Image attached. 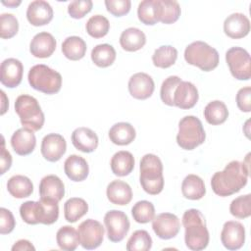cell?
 Returning a JSON list of instances; mask_svg holds the SVG:
<instances>
[{
    "instance_id": "cell-43",
    "label": "cell",
    "mask_w": 251,
    "mask_h": 251,
    "mask_svg": "<svg viewBox=\"0 0 251 251\" xmlns=\"http://www.w3.org/2000/svg\"><path fill=\"white\" fill-rule=\"evenodd\" d=\"M19 30V22L13 14L4 13L0 16V36L9 39L15 36Z\"/></svg>"
},
{
    "instance_id": "cell-49",
    "label": "cell",
    "mask_w": 251,
    "mask_h": 251,
    "mask_svg": "<svg viewBox=\"0 0 251 251\" xmlns=\"http://www.w3.org/2000/svg\"><path fill=\"white\" fill-rule=\"evenodd\" d=\"M12 165V156L10 152L5 148L4 137L2 136V144H1V152H0V174L4 175Z\"/></svg>"
},
{
    "instance_id": "cell-30",
    "label": "cell",
    "mask_w": 251,
    "mask_h": 251,
    "mask_svg": "<svg viewBox=\"0 0 251 251\" xmlns=\"http://www.w3.org/2000/svg\"><path fill=\"white\" fill-rule=\"evenodd\" d=\"M7 190L13 197L22 199L31 195L33 191V184L27 176L16 175L8 179Z\"/></svg>"
},
{
    "instance_id": "cell-36",
    "label": "cell",
    "mask_w": 251,
    "mask_h": 251,
    "mask_svg": "<svg viewBox=\"0 0 251 251\" xmlns=\"http://www.w3.org/2000/svg\"><path fill=\"white\" fill-rule=\"evenodd\" d=\"M116 55V50L112 45L98 44L91 51V60L97 67L107 68L115 62Z\"/></svg>"
},
{
    "instance_id": "cell-45",
    "label": "cell",
    "mask_w": 251,
    "mask_h": 251,
    "mask_svg": "<svg viewBox=\"0 0 251 251\" xmlns=\"http://www.w3.org/2000/svg\"><path fill=\"white\" fill-rule=\"evenodd\" d=\"M91 0H75L69 4L68 13L74 19H81L92 9Z\"/></svg>"
},
{
    "instance_id": "cell-27",
    "label": "cell",
    "mask_w": 251,
    "mask_h": 251,
    "mask_svg": "<svg viewBox=\"0 0 251 251\" xmlns=\"http://www.w3.org/2000/svg\"><path fill=\"white\" fill-rule=\"evenodd\" d=\"M139 21L146 25H154L160 22L161 6L159 0H143L137 8Z\"/></svg>"
},
{
    "instance_id": "cell-22",
    "label": "cell",
    "mask_w": 251,
    "mask_h": 251,
    "mask_svg": "<svg viewBox=\"0 0 251 251\" xmlns=\"http://www.w3.org/2000/svg\"><path fill=\"white\" fill-rule=\"evenodd\" d=\"M40 198L61 201L65 195V185L61 178L55 175H48L39 183Z\"/></svg>"
},
{
    "instance_id": "cell-41",
    "label": "cell",
    "mask_w": 251,
    "mask_h": 251,
    "mask_svg": "<svg viewBox=\"0 0 251 251\" xmlns=\"http://www.w3.org/2000/svg\"><path fill=\"white\" fill-rule=\"evenodd\" d=\"M161 6L160 22L166 25L176 23L181 13L178 2L175 0H159Z\"/></svg>"
},
{
    "instance_id": "cell-48",
    "label": "cell",
    "mask_w": 251,
    "mask_h": 251,
    "mask_svg": "<svg viewBox=\"0 0 251 251\" xmlns=\"http://www.w3.org/2000/svg\"><path fill=\"white\" fill-rule=\"evenodd\" d=\"M236 104L240 111L249 113L251 111V87L240 88L236 94Z\"/></svg>"
},
{
    "instance_id": "cell-24",
    "label": "cell",
    "mask_w": 251,
    "mask_h": 251,
    "mask_svg": "<svg viewBox=\"0 0 251 251\" xmlns=\"http://www.w3.org/2000/svg\"><path fill=\"white\" fill-rule=\"evenodd\" d=\"M66 176L73 181H82L89 174V167L86 160L78 155L69 156L64 163Z\"/></svg>"
},
{
    "instance_id": "cell-23",
    "label": "cell",
    "mask_w": 251,
    "mask_h": 251,
    "mask_svg": "<svg viewBox=\"0 0 251 251\" xmlns=\"http://www.w3.org/2000/svg\"><path fill=\"white\" fill-rule=\"evenodd\" d=\"M98 141L97 134L88 127H77L72 133L73 145L84 153L93 152L98 146Z\"/></svg>"
},
{
    "instance_id": "cell-47",
    "label": "cell",
    "mask_w": 251,
    "mask_h": 251,
    "mask_svg": "<svg viewBox=\"0 0 251 251\" xmlns=\"http://www.w3.org/2000/svg\"><path fill=\"white\" fill-rule=\"evenodd\" d=\"M16 226L15 218L12 212L6 208L0 209V233L8 234L13 231Z\"/></svg>"
},
{
    "instance_id": "cell-32",
    "label": "cell",
    "mask_w": 251,
    "mask_h": 251,
    "mask_svg": "<svg viewBox=\"0 0 251 251\" xmlns=\"http://www.w3.org/2000/svg\"><path fill=\"white\" fill-rule=\"evenodd\" d=\"M86 43L79 36H69L62 43V52L71 61H77L84 57L86 53Z\"/></svg>"
},
{
    "instance_id": "cell-1",
    "label": "cell",
    "mask_w": 251,
    "mask_h": 251,
    "mask_svg": "<svg viewBox=\"0 0 251 251\" xmlns=\"http://www.w3.org/2000/svg\"><path fill=\"white\" fill-rule=\"evenodd\" d=\"M249 162L231 161L222 172H217L211 178V186L215 194L226 197L243 188L248 180Z\"/></svg>"
},
{
    "instance_id": "cell-20",
    "label": "cell",
    "mask_w": 251,
    "mask_h": 251,
    "mask_svg": "<svg viewBox=\"0 0 251 251\" xmlns=\"http://www.w3.org/2000/svg\"><path fill=\"white\" fill-rule=\"evenodd\" d=\"M56 39L46 31L39 32L33 36L29 44V52L36 58H48L56 49Z\"/></svg>"
},
{
    "instance_id": "cell-31",
    "label": "cell",
    "mask_w": 251,
    "mask_h": 251,
    "mask_svg": "<svg viewBox=\"0 0 251 251\" xmlns=\"http://www.w3.org/2000/svg\"><path fill=\"white\" fill-rule=\"evenodd\" d=\"M182 195L190 200H199L206 193V187L203 179L196 175H188L181 183Z\"/></svg>"
},
{
    "instance_id": "cell-37",
    "label": "cell",
    "mask_w": 251,
    "mask_h": 251,
    "mask_svg": "<svg viewBox=\"0 0 251 251\" xmlns=\"http://www.w3.org/2000/svg\"><path fill=\"white\" fill-rule=\"evenodd\" d=\"M177 58V50L171 45H163L157 48L152 55V62L155 67L167 69L172 67Z\"/></svg>"
},
{
    "instance_id": "cell-34",
    "label": "cell",
    "mask_w": 251,
    "mask_h": 251,
    "mask_svg": "<svg viewBox=\"0 0 251 251\" xmlns=\"http://www.w3.org/2000/svg\"><path fill=\"white\" fill-rule=\"evenodd\" d=\"M56 241L58 246L65 251H74L80 244L78 231L72 226L60 227L56 233Z\"/></svg>"
},
{
    "instance_id": "cell-44",
    "label": "cell",
    "mask_w": 251,
    "mask_h": 251,
    "mask_svg": "<svg viewBox=\"0 0 251 251\" xmlns=\"http://www.w3.org/2000/svg\"><path fill=\"white\" fill-rule=\"evenodd\" d=\"M181 81L180 77L177 75H170L168 76L161 85V90H160V96L162 101L168 105V106H174L173 102V97L175 90L178 83Z\"/></svg>"
},
{
    "instance_id": "cell-8",
    "label": "cell",
    "mask_w": 251,
    "mask_h": 251,
    "mask_svg": "<svg viewBox=\"0 0 251 251\" xmlns=\"http://www.w3.org/2000/svg\"><path fill=\"white\" fill-rule=\"evenodd\" d=\"M206 139L201 121L195 116H185L178 123L176 142L184 150H193Z\"/></svg>"
},
{
    "instance_id": "cell-18",
    "label": "cell",
    "mask_w": 251,
    "mask_h": 251,
    "mask_svg": "<svg viewBox=\"0 0 251 251\" xmlns=\"http://www.w3.org/2000/svg\"><path fill=\"white\" fill-rule=\"evenodd\" d=\"M26 19L34 26L45 25L53 19V9L46 1H32L26 9Z\"/></svg>"
},
{
    "instance_id": "cell-7",
    "label": "cell",
    "mask_w": 251,
    "mask_h": 251,
    "mask_svg": "<svg viewBox=\"0 0 251 251\" xmlns=\"http://www.w3.org/2000/svg\"><path fill=\"white\" fill-rule=\"evenodd\" d=\"M184 59L189 65L198 67L201 71L210 72L219 65L218 51L204 41H194L186 46Z\"/></svg>"
},
{
    "instance_id": "cell-6",
    "label": "cell",
    "mask_w": 251,
    "mask_h": 251,
    "mask_svg": "<svg viewBox=\"0 0 251 251\" xmlns=\"http://www.w3.org/2000/svg\"><path fill=\"white\" fill-rule=\"evenodd\" d=\"M27 79L33 89L49 95L59 92L62 86L61 74L43 64L31 67Z\"/></svg>"
},
{
    "instance_id": "cell-3",
    "label": "cell",
    "mask_w": 251,
    "mask_h": 251,
    "mask_svg": "<svg viewBox=\"0 0 251 251\" xmlns=\"http://www.w3.org/2000/svg\"><path fill=\"white\" fill-rule=\"evenodd\" d=\"M23 221L28 225H52L59 217L58 202L51 199L40 198L39 201H26L20 207Z\"/></svg>"
},
{
    "instance_id": "cell-14",
    "label": "cell",
    "mask_w": 251,
    "mask_h": 251,
    "mask_svg": "<svg viewBox=\"0 0 251 251\" xmlns=\"http://www.w3.org/2000/svg\"><path fill=\"white\" fill-rule=\"evenodd\" d=\"M40 150L45 160L57 162L66 153L67 142L61 134L49 133L43 137Z\"/></svg>"
},
{
    "instance_id": "cell-13",
    "label": "cell",
    "mask_w": 251,
    "mask_h": 251,
    "mask_svg": "<svg viewBox=\"0 0 251 251\" xmlns=\"http://www.w3.org/2000/svg\"><path fill=\"white\" fill-rule=\"evenodd\" d=\"M221 241L227 250H238L245 242V228L236 221H227L221 231Z\"/></svg>"
},
{
    "instance_id": "cell-9",
    "label": "cell",
    "mask_w": 251,
    "mask_h": 251,
    "mask_svg": "<svg viewBox=\"0 0 251 251\" xmlns=\"http://www.w3.org/2000/svg\"><path fill=\"white\" fill-rule=\"evenodd\" d=\"M226 61L232 76L238 80H248L251 77L250 55L242 47H231L226 53Z\"/></svg>"
},
{
    "instance_id": "cell-2",
    "label": "cell",
    "mask_w": 251,
    "mask_h": 251,
    "mask_svg": "<svg viewBox=\"0 0 251 251\" xmlns=\"http://www.w3.org/2000/svg\"><path fill=\"white\" fill-rule=\"evenodd\" d=\"M182 225L184 226V241L188 249L200 251L209 243V231L205 217L197 209H188L183 213Z\"/></svg>"
},
{
    "instance_id": "cell-38",
    "label": "cell",
    "mask_w": 251,
    "mask_h": 251,
    "mask_svg": "<svg viewBox=\"0 0 251 251\" xmlns=\"http://www.w3.org/2000/svg\"><path fill=\"white\" fill-rule=\"evenodd\" d=\"M85 28L91 37L101 38L108 33L110 23L106 17L102 15H94L88 19Z\"/></svg>"
},
{
    "instance_id": "cell-5",
    "label": "cell",
    "mask_w": 251,
    "mask_h": 251,
    "mask_svg": "<svg viewBox=\"0 0 251 251\" xmlns=\"http://www.w3.org/2000/svg\"><path fill=\"white\" fill-rule=\"evenodd\" d=\"M15 111L20 117L23 127L37 131L44 125V114L38 101L27 94H22L17 97L15 102Z\"/></svg>"
},
{
    "instance_id": "cell-17",
    "label": "cell",
    "mask_w": 251,
    "mask_h": 251,
    "mask_svg": "<svg viewBox=\"0 0 251 251\" xmlns=\"http://www.w3.org/2000/svg\"><path fill=\"white\" fill-rule=\"evenodd\" d=\"M198 98L199 94L196 86L190 81L181 80L175 90L173 102L174 106L186 110L193 108L196 105Z\"/></svg>"
},
{
    "instance_id": "cell-35",
    "label": "cell",
    "mask_w": 251,
    "mask_h": 251,
    "mask_svg": "<svg viewBox=\"0 0 251 251\" xmlns=\"http://www.w3.org/2000/svg\"><path fill=\"white\" fill-rule=\"evenodd\" d=\"M88 212V204L82 198L72 197L64 204V216L69 223H75Z\"/></svg>"
},
{
    "instance_id": "cell-25",
    "label": "cell",
    "mask_w": 251,
    "mask_h": 251,
    "mask_svg": "<svg viewBox=\"0 0 251 251\" xmlns=\"http://www.w3.org/2000/svg\"><path fill=\"white\" fill-rule=\"evenodd\" d=\"M108 200L115 205H127L132 199V190L129 184L117 179L110 182L106 190Z\"/></svg>"
},
{
    "instance_id": "cell-15",
    "label": "cell",
    "mask_w": 251,
    "mask_h": 251,
    "mask_svg": "<svg viewBox=\"0 0 251 251\" xmlns=\"http://www.w3.org/2000/svg\"><path fill=\"white\" fill-rule=\"evenodd\" d=\"M0 73L1 83L8 88H15L22 82L24 66L20 60L8 58L1 63Z\"/></svg>"
},
{
    "instance_id": "cell-28",
    "label": "cell",
    "mask_w": 251,
    "mask_h": 251,
    "mask_svg": "<svg viewBox=\"0 0 251 251\" xmlns=\"http://www.w3.org/2000/svg\"><path fill=\"white\" fill-rule=\"evenodd\" d=\"M146 43L144 32L137 27H128L125 29L120 36L122 48L128 52H134L141 49Z\"/></svg>"
},
{
    "instance_id": "cell-42",
    "label": "cell",
    "mask_w": 251,
    "mask_h": 251,
    "mask_svg": "<svg viewBox=\"0 0 251 251\" xmlns=\"http://www.w3.org/2000/svg\"><path fill=\"white\" fill-rule=\"evenodd\" d=\"M230 214L237 219H245L251 216V195H241L233 199L229 205Z\"/></svg>"
},
{
    "instance_id": "cell-46",
    "label": "cell",
    "mask_w": 251,
    "mask_h": 251,
    "mask_svg": "<svg viewBox=\"0 0 251 251\" xmlns=\"http://www.w3.org/2000/svg\"><path fill=\"white\" fill-rule=\"evenodd\" d=\"M105 6L107 11L115 17L126 15L131 7L130 0H106Z\"/></svg>"
},
{
    "instance_id": "cell-40",
    "label": "cell",
    "mask_w": 251,
    "mask_h": 251,
    "mask_svg": "<svg viewBox=\"0 0 251 251\" xmlns=\"http://www.w3.org/2000/svg\"><path fill=\"white\" fill-rule=\"evenodd\" d=\"M131 215L136 223L147 224L155 217V207L151 202L141 200L133 205L131 208Z\"/></svg>"
},
{
    "instance_id": "cell-12",
    "label": "cell",
    "mask_w": 251,
    "mask_h": 251,
    "mask_svg": "<svg viewBox=\"0 0 251 251\" xmlns=\"http://www.w3.org/2000/svg\"><path fill=\"white\" fill-rule=\"evenodd\" d=\"M152 228L159 238L171 239L179 232L180 223L175 214L161 213L152 220Z\"/></svg>"
},
{
    "instance_id": "cell-39",
    "label": "cell",
    "mask_w": 251,
    "mask_h": 251,
    "mask_svg": "<svg viewBox=\"0 0 251 251\" xmlns=\"http://www.w3.org/2000/svg\"><path fill=\"white\" fill-rule=\"evenodd\" d=\"M152 238L144 229L135 230L126 242L127 251H147L152 247Z\"/></svg>"
},
{
    "instance_id": "cell-11",
    "label": "cell",
    "mask_w": 251,
    "mask_h": 251,
    "mask_svg": "<svg viewBox=\"0 0 251 251\" xmlns=\"http://www.w3.org/2000/svg\"><path fill=\"white\" fill-rule=\"evenodd\" d=\"M80 245L87 250H92L101 245L104 239V227L102 224L93 219L83 221L77 228Z\"/></svg>"
},
{
    "instance_id": "cell-51",
    "label": "cell",
    "mask_w": 251,
    "mask_h": 251,
    "mask_svg": "<svg viewBox=\"0 0 251 251\" xmlns=\"http://www.w3.org/2000/svg\"><path fill=\"white\" fill-rule=\"evenodd\" d=\"M1 97H2V105H1V115H4V114H5V112L7 111V107L5 106V104L9 106V101H8V99L6 98L5 92H4L3 90H1Z\"/></svg>"
},
{
    "instance_id": "cell-52",
    "label": "cell",
    "mask_w": 251,
    "mask_h": 251,
    "mask_svg": "<svg viewBox=\"0 0 251 251\" xmlns=\"http://www.w3.org/2000/svg\"><path fill=\"white\" fill-rule=\"evenodd\" d=\"M2 4L5 6H8V7H11V8H16L17 6H19L21 4V1L20 0L19 1L14 0V1H8V2L2 1Z\"/></svg>"
},
{
    "instance_id": "cell-26",
    "label": "cell",
    "mask_w": 251,
    "mask_h": 251,
    "mask_svg": "<svg viewBox=\"0 0 251 251\" xmlns=\"http://www.w3.org/2000/svg\"><path fill=\"white\" fill-rule=\"evenodd\" d=\"M135 136L134 127L126 122L117 123L109 129V138L116 145H128L135 139Z\"/></svg>"
},
{
    "instance_id": "cell-29",
    "label": "cell",
    "mask_w": 251,
    "mask_h": 251,
    "mask_svg": "<svg viewBox=\"0 0 251 251\" xmlns=\"http://www.w3.org/2000/svg\"><path fill=\"white\" fill-rule=\"evenodd\" d=\"M111 170L118 176H126L129 175L134 168L133 155L128 151H118L111 159Z\"/></svg>"
},
{
    "instance_id": "cell-4",
    "label": "cell",
    "mask_w": 251,
    "mask_h": 251,
    "mask_svg": "<svg viewBox=\"0 0 251 251\" xmlns=\"http://www.w3.org/2000/svg\"><path fill=\"white\" fill-rule=\"evenodd\" d=\"M139 181L143 190L150 195H157L164 188L163 164L155 154H145L140 160Z\"/></svg>"
},
{
    "instance_id": "cell-50",
    "label": "cell",
    "mask_w": 251,
    "mask_h": 251,
    "mask_svg": "<svg viewBox=\"0 0 251 251\" xmlns=\"http://www.w3.org/2000/svg\"><path fill=\"white\" fill-rule=\"evenodd\" d=\"M34 251L35 247L26 239H20L12 246V251Z\"/></svg>"
},
{
    "instance_id": "cell-21",
    "label": "cell",
    "mask_w": 251,
    "mask_h": 251,
    "mask_svg": "<svg viewBox=\"0 0 251 251\" xmlns=\"http://www.w3.org/2000/svg\"><path fill=\"white\" fill-rule=\"evenodd\" d=\"M11 145L20 156L30 154L36 145V137L31 129L22 127L17 129L11 137Z\"/></svg>"
},
{
    "instance_id": "cell-16",
    "label": "cell",
    "mask_w": 251,
    "mask_h": 251,
    "mask_svg": "<svg viewBox=\"0 0 251 251\" xmlns=\"http://www.w3.org/2000/svg\"><path fill=\"white\" fill-rule=\"evenodd\" d=\"M129 94L138 100L149 98L155 89L153 78L146 73H136L132 75L128 80Z\"/></svg>"
},
{
    "instance_id": "cell-19",
    "label": "cell",
    "mask_w": 251,
    "mask_h": 251,
    "mask_svg": "<svg viewBox=\"0 0 251 251\" xmlns=\"http://www.w3.org/2000/svg\"><path fill=\"white\" fill-rule=\"evenodd\" d=\"M224 31L232 39L243 38L250 31V21L242 13H233L225 20Z\"/></svg>"
},
{
    "instance_id": "cell-10",
    "label": "cell",
    "mask_w": 251,
    "mask_h": 251,
    "mask_svg": "<svg viewBox=\"0 0 251 251\" xmlns=\"http://www.w3.org/2000/svg\"><path fill=\"white\" fill-rule=\"evenodd\" d=\"M104 224L107 236L112 242L122 241L129 230V220L127 216L119 210H110L104 216Z\"/></svg>"
},
{
    "instance_id": "cell-33",
    "label": "cell",
    "mask_w": 251,
    "mask_h": 251,
    "mask_svg": "<svg viewBox=\"0 0 251 251\" xmlns=\"http://www.w3.org/2000/svg\"><path fill=\"white\" fill-rule=\"evenodd\" d=\"M228 117V110L226 104L220 100L209 102L204 109V118L208 124L218 126L224 124Z\"/></svg>"
}]
</instances>
